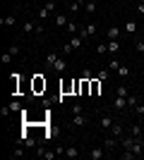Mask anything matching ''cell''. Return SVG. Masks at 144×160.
I'll return each instance as SVG.
<instances>
[{
    "label": "cell",
    "instance_id": "obj_11",
    "mask_svg": "<svg viewBox=\"0 0 144 160\" xmlns=\"http://www.w3.org/2000/svg\"><path fill=\"white\" fill-rule=\"evenodd\" d=\"M110 134H113V136H115V139H120V136H123V134H125L123 124H113V127H110Z\"/></svg>",
    "mask_w": 144,
    "mask_h": 160
},
{
    "label": "cell",
    "instance_id": "obj_31",
    "mask_svg": "<svg viewBox=\"0 0 144 160\" xmlns=\"http://www.w3.org/2000/svg\"><path fill=\"white\" fill-rule=\"evenodd\" d=\"M127 105H130V108H137V96H127Z\"/></svg>",
    "mask_w": 144,
    "mask_h": 160
},
{
    "label": "cell",
    "instance_id": "obj_17",
    "mask_svg": "<svg viewBox=\"0 0 144 160\" xmlns=\"http://www.w3.org/2000/svg\"><path fill=\"white\" fill-rule=\"evenodd\" d=\"M58 58H60V55H58V53H48V55H46V65H48V67H53Z\"/></svg>",
    "mask_w": 144,
    "mask_h": 160
},
{
    "label": "cell",
    "instance_id": "obj_7",
    "mask_svg": "<svg viewBox=\"0 0 144 160\" xmlns=\"http://www.w3.org/2000/svg\"><path fill=\"white\" fill-rule=\"evenodd\" d=\"M113 105H115V110H125V108H127V98H125V96H118Z\"/></svg>",
    "mask_w": 144,
    "mask_h": 160
},
{
    "label": "cell",
    "instance_id": "obj_23",
    "mask_svg": "<svg viewBox=\"0 0 144 160\" xmlns=\"http://www.w3.org/2000/svg\"><path fill=\"white\" fill-rule=\"evenodd\" d=\"M96 53H99V55H106V53H108V43H99V46H96Z\"/></svg>",
    "mask_w": 144,
    "mask_h": 160
},
{
    "label": "cell",
    "instance_id": "obj_29",
    "mask_svg": "<svg viewBox=\"0 0 144 160\" xmlns=\"http://www.w3.org/2000/svg\"><path fill=\"white\" fill-rule=\"evenodd\" d=\"M65 29H67V33H75L77 31V22H67V27H65Z\"/></svg>",
    "mask_w": 144,
    "mask_h": 160
},
{
    "label": "cell",
    "instance_id": "obj_40",
    "mask_svg": "<svg viewBox=\"0 0 144 160\" xmlns=\"http://www.w3.org/2000/svg\"><path fill=\"white\" fill-rule=\"evenodd\" d=\"M137 12H139V14H144V2H137Z\"/></svg>",
    "mask_w": 144,
    "mask_h": 160
},
{
    "label": "cell",
    "instance_id": "obj_12",
    "mask_svg": "<svg viewBox=\"0 0 144 160\" xmlns=\"http://www.w3.org/2000/svg\"><path fill=\"white\" fill-rule=\"evenodd\" d=\"M84 12H87V14L96 12V0H87V2H84Z\"/></svg>",
    "mask_w": 144,
    "mask_h": 160
},
{
    "label": "cell",
    "instance_id": "obj_6",
    "mask_svg": "<svg viewBox=\"0 0 144 160\" xmlns=\"http://www.w3.org/2000/svg\"><path fill=\"white\" fill-rule=\"evenodd\" d=\"M113 124H115V122H113L110 115H103V117H101V129H110Z\"/></svg>",
    "mask_w": 144,
    "mask_h": 160
},
{
    "label": "cell",
    "instance_id": "obj_30",
    "mask_svg": "<svg viewBox=\"0 0 144 160\" xmlns=\"http://www.w3.org/2000/svg\"><path fill=\"white\" fill-rule=\"evenodd\" d=\"M72 50H75V48H72V43H65V46H62V55H70Z\"/></svg>",
    "mask_w": 144,
    "mask_h": 160
},
{
    "label": "cell",
    "instance_id": "obj_14",
    "mask_svg": "<svg viewBox=\"0 0 144 160\" xmlns=\"http://www.w3.org/2000/svg\"><path fill=\"white\" fill-rule=\"evenodd\" d=\"M103 155H106V153H103L101 148H91V151H89V158H91V160H101Z\"/></svg>",
    "mask_w": 144,
    "mask_h": 160
},
{
    "label": "cell",
    "instance_id": "obj_27",
    "mask_svg": "<svg viewBox=\"0 0 144 160\" xmlns=\"http://www.w3.org/2000/svg\"><path fill=\"white\" fill-rule=\"evenodd\" d=\"M70 43H72V48H79L84 43V38H79V36H72V38H70Z\"/></svg>",
    "mask_w": 144,
    "mask_h": 160
},
{
    "label": "cell",
    "instance_id": "obj_39",
    "mask_svg": "<svg viewBox=\"0 0 144 160\" xmlns=\"http://www.w3.org/2000/svg\"><path fill=\"white\" fill-rule=\"evenodd\" d=\"M82 79H94V77H91L89 69H84V72H82Z\"/></svg>",
    "mask_w": 144,
    "mask_h": 160
},
{
    "label": "cell",
    "instance_id": "obj_25",
    "mask_svg": "<svg viewBox=\"0 0 144 160\" xmlns=\"http://www.w3.org/2000/svg\"><path fill=\"white\" fill-rule=\"evenodd\" d=\"M125 31H127V33H135V31H137V24H135V22H127V24H125Z\"/></svg>",
    "mask_w": 144,
    "mask_h": 160
},
{
    "label": "cell",
    "instance_id": "obj_2",
    "mask_svg": "<svg viewBox=\"0 0 144 160\" xmlns=\"http://www.w3.org/2000/svg\"><path fill=\"white\" fill-rule=\"evenodd\" d=\"M94 33H96V24L91 22V24H87V27L79 31V38H89V36H94Z\"/></svg>",
    "mask_w": 144,
    "mask_h": 160
},
{
    "label": "cell",
    "instance_id": "obj_18",
    "mask_svg": "<svg viewBox=\"0 0 144 160\" xmlns=\"http://www.w3.org/2000/svg\"><path fill=\"white\" fill-rule=\"evenodd\" d=\"M27 148V146H24ZM24 148H22V143H17V146H14V151L10 155H12V158H22V155H24Z\"/></svg>",
    "mask_w": 144,
    "mask_h": 160
},
{
    "label": "cell",
    "instance_id": "obj_4",
    "mask_svg": "<svg viewBox=\"0 0 144 160\" xmlns=\"http://www.w3.org/2000/svg\"><path fill=\"white\" fill-rule=\"evenodd\" d=\"M91 96H99L101 93V79L96 77V79H91V91H89Z\"/></svg>",
    "mask_w": 144,
    "mask_h": 160
},
{
    "label": "cell",
    "instance_id": "obj_35",
    "mask_svg": "<svg viewBox=\"0 0 144 160\" xmlns=\"http://www.w3.org/2000/svg\"><path fill=\"white\" fill-rule=\"evenodd\" d=\"M118 96H125V98H127V96H130L127 93V86H118Z\"/></svg>",
    "mask_w": 144,
    "mask_h": 160
},
{
    "label": "cell",
    "instance_id": "obj_28",
    "mask_svg": "<svg viewBox=\"0 0 144 160\" xmlns=\"http://www.w3.org/2000/svg\"><path fill=\"white\" fill-rule=\"evenodd\" d=\"M118 74H120V77H127V74H130V67H127V65H120V67H118Z\"/></svg>",
    "mask_w": 144,
    "mask_h": 160
},
{
    "label": "cell",
    "instance_id": "obj_26",
    "mask_svg": "<svg viewBox=\"0 0 144 160\" xmlns=\"http://www.w3.org/2000/svg\"><path fill=\"white\" fill-rule=\"evenodd\" d=\"M0 60H3V65H10V62L14 60V55H12V53H3V58H0Z\"/></svg>",
    "mask_w": 144,
    "mask_h": 160
},
{
    "label": "cell",
    "instance_id": "obj_21",
    "mask_svg": "<svg viewBox=\"0 0 144 160\" xmlns=\"http://www.w3.org/2000/svg\"><path fill=\"white\" fill-rule=\"evenodd\" d=\"M118 141H120V139H115V136H110V139H106V148H108V151H113V148L118 146Z\"/></svg>",
    "mask_w": 144,
    "mask_h": 160
},
{
    "label": "cell",
    "instance_id": "obj_22",
    "mask_svg": "<svg viewBox=\"0 0 144 160\" xmlns=\"http://www.w3.org/2000/svg\"><path fill=\"white\" fill-rule=\"evenodd\" d=\"M0 24H3V27H12V24H14V17H12V14H10V17H3Z\"/></svg>",
    "mask_w": 144,
    "mask_h": 160
},
{
    "label": "cell",
    "instance_id": "obj_34",
    "mask_svg": "<svg viewBox=\"0 0 144 160\" xmlns=\"http://www.w3.org/2000/svg\"><path fill=\"white\" fill-rule=\"evenodd\" d=\"M7 53H12V55H19V46H17V43H12V46H10V50H7Z\"/></svg>",
    "mask_w": 144,
    "mask_h": 160
},
{
    "label": "cell",
    "instance_id": "obj_38",
    "mask_svg": "<svg viewBox=\"0 0 144 160\" xmlns=\"http://www.w3.org/2000/svg\"><path fill=\"white\" fill-rule=\"evenodd\" d=\"M24 146H27V148H34L36 141H34V139H27V141H24Z\"/></svg>",
    "mask_w": 144,
    "mask_h": 160
},
{
    "label": "cell",
    "instance_id": "obj_15",
    "mask_svg": "<svg viewBox=\"0 0 144 160\" xmlns=\"http://www.w3.org/2000/svg\"><path fill=\"white\" fill-rule=\"evenodd\" d=\"M72 124H75V127H84V124H87V117H84V115H75V117H72Z\"/></svg>",
    "mask_w": 144,
    "mask_h": 160
},
{
    "label": "cell",
    "instance_id": "obj_41",
    "mask_svg": "<svg viewBox=\"0 0 144 160\" xmlns=\"http://www.w3.org/2000/svg\"><path fill=\"white\" fill-rule=\"evenodd\" d=\"M135 110H137V115H144V105H139V103H137V108H135Z\"/></svg>",
    "mask_w": 144,
    "mask_h": 160
},
{
    "label": "cell",
    "instance_id": "obj_16",
    "mask_svg": "<svg viewBox=\"0 0 144 160\" xmlns=\"http://www.w3.org/2000/svg\"><path fill=\"white\" fill-rule=\"evenodd\" d=\"M118 50H120V46H118V41H108V55H115Z\"/></svg>",
    "mask_w": 144,
    "mask_h": 160
},
{
    "label": "cell",
    "instance_id": "obj_13",
    "mask_svg": "<svg viewBox=\"0 0 144 160\" xmlns=\"http://www.w3.org/2000/svg\"><path fill=\"white\" fill-rule=\"evenodd\" d=\"M39 31V24H34V22H24V33H36Z\"/></svg>",
    "mask_w": 144,
    "mask_h": 160
},
{
    "label": "cell",
    "instance_id": "obj_3",
    "mask_svg": "<svg viewBox=\"0 0 144 160\" xmlns=\"http://www.w3.org/2000/svg\"><path fill=\"white\" fill-rule=\"evenodd\" d=\"M130 151H132V153H135V155L139 158V155L144 153V143H142V139H135V143H132V148H130Z\"/></svg>",
    "mask_w": 144,
    "mask_h": 160
},
{
    "label": "cell",
    "instance_id": "obj_33",
    "mask_svg": "<svg viewBox=\"0 0 144 160\" xmlns=\"http://www.w3.org/2000/svg\"><path fill=\"white\" fill-rule=\"evenodd\" d=\"M96 77H99V79H101V81H106V79H108V69H101V72L96 74Z\"/></svg>",
    "mask_w": 144,
    "mask_h": 160
},
{
    "label": "cell",
    "instance_id": "obj_10",
    "mask_svg": "<svg viewBox=\"0 0 144 160\" xmlns=\"http://www.w3.org/2000/svg\"><path fill=\"white\" fill-rule=\"evenodd\" d=\"M67 17H62V14H55V17H53V24H55V27H67Z\"/></svg>",
    "mask_w": 144,
    "mask_h": 160
},
{
    "label": "cell",
    "instance_id": "obj_43",
    "mask_svg": "<svg viewBox=\"0 0 144 160\" xmlns=\"http://www.w3.org/2000/svg\"><path fill=\"white\" fill-rule=\"evenodd\" d=\"M139 158H142V160H144V153H142V155H139Z\"/></svg>",
    "mask_w": 144,
    "mask_h": 160
},
{
    "label": "cell",
    "instance_id": "obj_44",
    "mask_svg": "<svg viewBox=\"0 0 144 160\" xmlns=\"http://www.w3.org/2000/svg\"><path fill=\"white\" fill-rule=\"evenodd\" d=\"M139 2H144V0H139Z\"/></svg>",
    "mask_w": 144,
    "mask_h": 160
},
{
    "label": "cell",
    "instance_id": "obj_9",
    "mask_svg": "<svg viewBox=\"0 0 144 160\" xmlns=\"http://www.w3.org/2000/svg\"><path fill=\"white\" fill-rule=\"evenodd\" d=\"M106 36H108V41H118V36H120V29H118V27H110L108 31H106Z\"/></svg>",
    "mask_w": 144,
    "mask_h": 160
},
{
    "label": "cell",
    "instance_id": "obj_42",
    "mask_svg": "<svg viewBox=\"0 0 144 160\" xmlns=\"http://www.w3.org/2000/svg\"><path fill=\"white\" fill-rule=\"evenodd\" d=\"M137 50H139V53L144 50V41H137Z\"/></svg>",
    "mask_w": 144,
    "mask_h": 160
},
{
    "label": "cell",
    "instance_id": "obj_5",
    "mask_svg": "<svg viewBox=\"0 0 144 160\" xmlns=\"http://www.w3.org/2000/svg\"><path fill=\"white\" fill-rule=\"evenodd\" d=\"M65 67H67V60H65V58H58L55 65H53V69L55 72H65Z\"/></svg>",
    "mask_w": 144,
    "mask_h": 160
},
{
    "label": "cell",
    "instance_id": "obj_36",
    "mask_svg": "<svg viewBox=\"0 0 144 160\" xmlns=\"http://www.w3.org/2000/svg\"><path fill=\"white\" fill-rule=\"evenodd\" d=\"M72 115H82V105H79V103L72 105Z\"/></svg>",
    "mask_w": 144,
    "mask_h": 160
},
{
    "label": "cell",
    "instance_id": "obj_24",
    "mask_svg": "<svg viewBox=\"0 0 144 160\" xmlns=\"http://www.w3.org/2000/svg\"><path fill=\"white\" fill-rule=\"evenodd\" d=\"M51 17H53V14L48 12L46 7H41V10H39V19H51Z\"/></svg>",
    "mask_w": 144,
    "mask_h": 160
},
{
    "label": "cell",
    "instance_id": "obj_1",
    "mask_svg": "<svg viewBox=\"0 0 144 160\" xmlns=\"http://www.w3.org/2000/svg\"><path fill=\"white\" fill-rule=\"evenodd\" d=\"M41 91H46V79L41 74H36L34 77V93H41Z\"/></svg>",
    "mask_w": 144,
    "mask_h": 160
},
{
    "label": "cell",
    "instance_id": "obj_20",
    "mask_svg": "<svg viewBox=\"0 0 144 160\" xmlns=\"http://www.w3.org/2000/svg\"><path fill=\"white\" fill-rule=\"evenodd\" d=\"M7 108H10V112H22V103H19V100H12Z\"/></svg>",
    "mask_w": 144,
    "mask_h": 160
},
{
    "label": "cell",
    "instance_id": "obj_37",
    "mask_svg": "<svg viewBox=\"0 0 144 160\" xmlns=\"http://www.w3.org/2000/svg\"><path fill=\"white\" fill-rule=\"evenodd\" d=\"M132 158H137L132 151H125V153H123V160H132Z\"/></svg>",
    "mask_w": 144,
    "mask_h": 160
},
{
    "label": "cell",
    "instance_id": "obj_32",
    "mask_svg": "<svg viewBox=\"0 0 144 160\" xmlns=\"http://www.w3.org/2000/svg\"><path fill=\"white\" fill-rule=\"evenodd\" d=\"M108 67H110V69H118V67H120V60H115V58H110Z\"/></svg>",
    "mask_w": 144,
    "mask_h": 160
},
{
    "label": "cell",
    "instance_id": "obj_19",
    "mask_svg": "<svg viewBox=\"0 0 144 160\" xmlns=\"http://www.w3.org/2000/svg\"><path fill=\"white\" fill-rule=\"evenodd\" d=\"M65 155H67V158H77V155H79L77 146H67V148H65Z\"/></svg>",
    "mask_w": 144,
    "mask_h": 160
},
{
    "label": "cell",
    "instance_id": "obj_8",
    "mask_svg": "<svg viewBox=\"0 0 144 160\" xmlns=\"http://www.w3.org/2000/svg\"><path fill=\"white\" fill-rule=\"evenodd\" d=\"M130 134L135 136V139H142V134H144V127H139V124H132V127H130Z\"/></svg>",
    "mask_w": 144,
    "mask_h": 160
}]
</instances>
